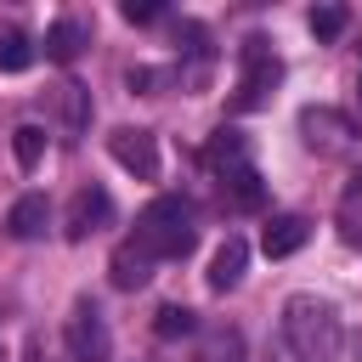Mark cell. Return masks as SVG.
I'll return each mask as SVG.
<instances>
[{"label": "cell", "mask_w": 362, "mask_h": 362, "mask_svg": "<svg viewBox=\"0 0 362 362\" xmlns=\"http://www.w3.org/2000/svg\"><path fill=\"white\" fill-rule=\"evenodd\" d=\"M356 90H362V79H356Z\"/></svg>", "instance_id": "cell-24"}, {"label": "cell", "mask_w": 362, "mask_h": 362, "mask_svg": "<svg viewBox=\"0 0 362 362\" xmlns=\"http://www.w3.org/2000/svg\"><path fill=\"white\" fill-rule=\"evenodd\" d=\"M351 362H362V339H356V345H351Z\"/></svg>", "instance_id": "cell-23"}, {"label": "cell", "mask_w": 362, "mask_h": 362, "mask_svg": "<svg viewBox=\"0 0 362 362\" xmlns=\"http://www.w3.org/2000/svg\"><path fill=\"white\" fill-rule=\"evenodd\" d=\"M283 339L294 351V362H334L339 345H345V328H339V311L317 294H288L283 300Z\"/></svg>", "instance_id": "cell-1"}, {"label": "cell", "mask_w": 362, "mask_h": 362, "mask_svg": "<svg viewBox=\"0 0 362 362\" xmlns=\"http://www.w3.org/2000/svg\"><path fill=\"white\" fill-rule=\"evenodd\" d=\"M305 23H311V34H317V40H334V34H345L351 11H345V6H311V17H305Z\"/></svg>", "instance_id": "cell-20"}, {"label": "cell", "mask_w": 362, "mask_h": 362, "mask_svg": "<svg viewBox=\"0 0 362 362\" xmlns=\"http://www.w3.org/2000/svg\"><path fill=\"white\" fill-rule=\"evenodd\" d=\"M153 266H158V260H153L136 238H124V243L113 249V260H107V277H113V288H124V294H130V288H147Z\"/></svg>", "instance_id": "cell-9"}, {"label": "cell", "mask_w": 362, "mask_h": 362, "mask_svg": "<svg viewBox=\"0 0 362 362\" xmlns=\"http://www.w3.org/2000/svg\"><path fill=\"white\" fill-rule=\"evenodd\" d=\"M23 68H34V40L0 17V74H23Z\"/></svg>", "instance_id": "cell-15"}, {"label": "cell", "mask_w": 362, "mask_h": 362, "mask_svg": "<svg viewBox=\"0 0 362 362\" xmlns=\"http://www.w3.org/2000/svg\"><path fill=\"white\" fill-rule=\"evenodd\" d=\"M119 17H124V23H158V6H153V0H124Z\"/></svg>", "instance_id": "cell-22"}, {"label": "cell", "mask_w": 362, "mask_h": 362, "mask_svg": "<svg viewBox=\"0 0 362 362\" xmlns=\"http://www.w3.org/2000/svg\"><path fill=\"white\" fill-rule=\"evenodd\" d=\"M57 119H62V136H85V124H90V90L79 79L57 85Z\"/></svg>", "instance_id": "cell-14"}, {"label": "cell", "mask_w": 362, "mask_h": 362, "mask_svg": "<svg viewBox=\"0 0 362 362\" xmlns=\"http://www.w3.org/2000/svg\"><path fill=\"white\" fill-rule=\"evenodd\" d=\"M221 198H226L232 209H260V204H266V181H260V170H255V164L226 170V175H221Z\"/></svg>", "instance_id": "cell-13"}, {"label": "cell", "mask_w": 362, "mask_h": 362, "mask_svg": "<svg viewBox=\"0 0 362 362\" xmlns=\"http://www.w3.org/2000/svg\"><path fill=\"white\" fill-rule=\"evenodd\" d=\"M113 339H107V322L96 311V300H74L68 311V356L74 362H107Z\"/></svg>", "instance_id": "cell-4"}, {"label": "cell", "mask_w": 362, "mask_h": 362, "mask_svg": "<svg viewBox=\"0 0 362 362\" xmlns=\"http://www.w3.org/2000/svg\"><path fill=\"white\" fill-rule=\"evenodd\" d=\"M107 221H113V198H107V187H96V181H90V187H79V192H74L62 232H68L74 243H85V238H90V232H102Z\"/></svg>", "instance_id": "cell-6"}, {"label": "cell", "mask_w": 362, "mask_h": 362, "mask_svg": "<svg viewBox=\"0 0 362 362\" xmlns=\"http://www.w3.org/2000/svg\"><path fill=\"white\" fill-rule=\"evenodd\" d=\"M243 266H249V243L238 238V232H226V243L209 255V288L215 294H226V288H238V277H243Z\"/></svg>", "instance_id": "cell-12"}, {"label": "cell", "mask_w": 362, "mask_h": 362, "mask_svg": "<svg viewBox=\"0 0 362 362\" xmlns=\"http://www.w3.org/2000/svg\"><path fill=\"white\" fill-rule=\"evenodd\" d=\"M238 57H243V74H238V90H232V113H255V107H266V96L277 90V79H283V62L272 57V45L266 40H243L238 45Z\"/></svg>", "instance_id": "cell-3"}, {"label": "cell", "mask_w": 362, "mask_h": 362, "mask_svg": "<svg viewBox=\"0 0 362 362\" xmlns=\"http://www.w3.org/2000/svg\"><path fill=\"white\" fill-rule=\"evenodd\" d=\"M300 130H305V147L311 153H334V147H345L356 130L345 124V113H334V107H305L300 113Z\"/></svg>", "instance_id": "cell-7"}, {"label": "cell", "mask_w": 362, "mask_h": 362, "mask_svg": "<svg viewBox=\"0 0 362 362\" xmlns=\"http://www.w3.org/2000/svg\"><path fill=\"white\" fill-rule=\"evenodd\" d=\"M305 238H311V221L305 215H277V221H266L260 249H266V260H288V255L305 249Z\"/></svg>", "instance_id": "cell-10"}, {"label": "cell", "mask_w": 362, "mask_h": 362, "mask_svg": "<svg viewBox=\"0 0 362 362\" xmlns=\"http://www.w3.org/2000/svg\"><path fill=\"white\" fill-rule=\"evenodd\" d=\"M192 328H198V317L187 305H158V317H153V334L158 339H187Z\"/></svg>", "instance_id": "cell-19"}, {"label": "cell", "mask_w": 362, "mask_h": 362, "mask_svg": "<svg viewBox=\"0 0 362 362\" xmlns=\"http://www.w3.org/2000/svg\"><path fill=\"white\" fill-rule=\"evenodd\" d=\"M124 85H130L136 96H158L153 85H164V74H153V68H130V74H124Z\"/></svg>", "instance_id": "cell-21"}, {"label": "cell", "mask_w": 362, "mask_h": 362, "mask_svg": "<svg viewBox=\"0 0 362 362\" xmlns=\"http://www.w3.org/2000/svg\"><path fill=\"white\" fill-rule=\"evenodd\" d=\"M11 158H17V170H34L45 158V124H17L11 130Z\"/></svg>", "instance_id": "cell-17"}, {"label": "cell", "mask_w": 362, "mask_h": 362, "mask_svg": "<svg viewBox=\"0 0 362 362\" xmlns=\"http://www.w3.org/2000/svg\"><path fill=\"white\" fill-rule=\"evenodd\" d=\"M45 226H51V204H45V192H23V198L6 209V238H17V243L45 238Z\"/></svg>", "instance_id": "cell-8"}, {"label": "cell", "mask_w": 362, "mask_h": 362, "mask_svg": "<svg viewBox=\"0 0 362 362\" xmlns=\"http://www.w3.org/2000/svg\"><path fill=\"white\" fill-rule=\"evenodd\" d=\"M79 51H85V28H79L74 17H57V23L45 28V57H51V62H74Z\"/></svg>", "instance_id": "cell-16"}, {"label": "cell", "mask_w": 362, "mask_h": 362, "mask_svg": "<svg viewBox=\"0 0 362 362\" xmlns=\"http://www.w3.org/2000/svg\"><path fill=\"white\" fill-rule=\"evenodd\" d=\"M198 362H243V334L238 328H215L198 351Z\"/></svg>", "instance_id": "cell-18"}, {"label": "cell", "mask_w": 362, "mask_h": 362, "mask_svg": "<svg viewBox=\"0 0 362 362\" xmlns=\"http://www.w3.org/2000/svg\"><path fill=\"white\" fill-rule=\"evenodd\" d=\"M136 243L153 255V260H181L192 243H198V221H192V204L181 192H158L141 221H136Z\"/></svg>", "instance_id": "cell-2"}, {"label": "cell", "mask_w": 362, "mask_h": 362, "mask_svg": "<svg viewBox=\"0 0 362 362\" xmlns=\"http://www.w3.org/2000/svg\"><path fill=\"white\" fill-rule=\"evenodd\" d=\"M107 153H113V164L130 170L136 181H153V175H158V136L141 130V124H119V130L107 136Z\"/></svg>", "instance_id": "cell-5"}, {"label": "cell", "mask_w": 362, "mask_h": 362, "mask_svg": "<svg viewBox=\"0 0 362 362\" xmlns=\"http://www.w3.org/2000/svg\"><path fill=\"white\" fill-rule=\"evenodd\" d=\"M215 175H226V170H238V164H249V136L238 130V124H221L209 141H204V153H198Z\"/></svg>", "instance_id": "cell-11"}]
</instances>
